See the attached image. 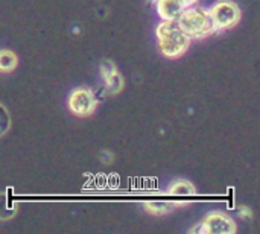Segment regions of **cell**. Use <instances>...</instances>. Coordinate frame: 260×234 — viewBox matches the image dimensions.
<instances>
[{
  "mask_svg": "<svg viewBox=\"0 0 260 234\" xmlns=\"http://www.w3.org/2000/svg\"><path fill=\"white\" fill-rule=\"evenodd\" d=\"M155 37L161 55L171 59L183 56L192 43V38L178 26L177 21H161L155 29Z\"/></svg>",
  "mask_w": 260,
  "mask_h": 234,
  "instance_id": "obj_1",
  "label": "cell"
},
{
  "mask_svg": "<svg viewBox=\"0 0 260 234\" xmlns=\"http://www.w3.org/2000/svg\"><path fill=\"white\" fill-rule=\"evenodd\" d=\"M177 23L192 40H203L215 34L209 9L201 6L193 5L190 8L183 9V12L177 18Z\"/></svg>",
  "mask_w": 260,
  "mask_h": 234,
  "instance_id": "obj_2",
  "label": "cell"
},
{
  "mask_svg": "<svg viewBox=\"0 0 260 234\" xmlns=\"http://www.w3.org/2000/svg\"><path fill=\"white\" fill-rule=\"evenodd\" d=\"M215 32H222L235 27L242 17V11L239 5L233 0H218L209 9Z\"/></svg>",
  "mask_w": 260,
  "mask_h": 234,
  "instance_id": "obj_3",
  "label": "cell"
},
{
  "mask_svg": "<svg viewBox=\"0 0 260 234\" xmlns=\"http://www.w3.org/2000/svg\"><path fill=\"white\" fill-rule=\"evenodd\" d=\"M236 231V222L222 212H210L203 222L189 230L190 234H235Z\"/></svg>",
  "mask_w": 260,
  "mask_h": 234,
  "instance_id": "obj_4",
  "label": "cell"
},
{
  "mask_svg": "<svg viewBox=\"0 0 260 234\" xmlns=\"http://www.w3.org/2000/svg\"><path fill=\"white\" fill-rule=\"evenodd\" d=\"M98 104H99L98 97L87 87L73 88L67 97V107H69L70 113L78 116V117L91 116L96 111Z\"/></svg>",
  "mask_w": 260,
  "mask_h": 234,
  "instance_id": "obj_5",
  "label": "cell"
},
{
  "mask_svg": "<svg viewBox=\"0 0 260 234\" xmlns=\"http://www.w3.org/2000/svg\"><path fill=\"white\" fill-rule=\"evenodd\" d=\"M101 76L105 85V91L111 96L119 94L123 87H125V79L122 76V73L119 72L117 65L111 61V59H105L101 62Z\"/></svg>",
  "mask_w": 260,
  "mask_h": 234,
  "instance_id": "obj_6",
  "label": "cell"
},
{
  "mask_svg": "<svg viewBox=\"0 0 260 234\" xmlns=\"http://www.w3.org/2000/svg\"><path fill=\"white\" fill-rule=\"evenodd\" d=\"M155 6L161 21H177V18L184 9L178 0H157Z\"/></svg>",
  "mask_w": 260,
  "mask_h": 234,
  "instance_id": "obj_7",
  "label": "cell"
},
{
  "mask_svg": "<svg viewBox=\"0 0 260 234\" xmlns=\"http://www.w3.org/2000/svg\"><path fill=\"white\" fill-rule=\"evenodd\" d=\"M168 193L172 196H193V195H197V189H195L193 183H190L187 180H177L169 186Z\"/></svg>",
  "mask_w": 260,
  "mask_h": 234,
  "instance_id": "obj_8",
  "label": "cell"
},
{
  "mask_svg": "<svg viewBox=\"0 0 260 234\" xmlns=\"http://www.w3.org/2000/svg\"><path fill=\"white\" fill-rule=\"evenodd\" d=\"M18 65V56L9 49H0V73H11Z\"/></svg>",
  "mask_w": 260,
  "mask_h": 234,
  "instance_id": "obj_9",
  "label": "cell"
},
{
  "mask_svg": "<svg viewBox=\"0 0 260 234\" xmlns=\"http://www.w3.org/2000/svg\"><path fill=\"white\" fill-rule=\"evenodd\" d=\"M175 206H177V203H171V201H146L145 203L146 212L154 215V216L168 215L174 210Z\"/></svg>",
  "mask_w": 260,
  "mask_h": 234,
  "instance_id": "obj_10",
  "label": "cell"
},
{
  "mask_svg": "<svg viewBox=\"0 0 260 234\" xmlns=\"http://www.w3.org/2000/svg\"><path fill=\"white\" fill-rule=\"evenodd\" d=\"M11 128V117L8 114V110L0 104V137H3Z\"/></svg>",
  "mask_w": 260,
  "mask_h": 234,
  "instance_id": "obj_11",
  "label": "cell"
},
{
  "mask_svg": "<svg viewBox=\"0 0 260 234\" xmlns=\"http://www.w3.org/2000/svg\"><path fill=\"white\" fill-rule=\"evenodd\" d=\"M238 215H239L241 219H251V218H253V212H251V209L247 207V206H241L239 210H238Z\"/></svg>",
  "mask_w": 260,
  "mask_h": 234,
  "instance_id": "obj_12",
  "label": "cell"
},
{
  "mask_svg": "<svg viewBox=\"0 0 260 234\" xmlns=\"http://www.w3.org/2000/svg\"><path fill=\"white\" fill-rule=\"evenodd\" d=\"M181 5H183V8L186 9V8H190V6H193V5H197L198 3V0H178Z\"/></svg>",
  "mask_w": 260,
  "mask_h": 234,
  "instance_id": "obj_13",
  "label": "cell"
},
{
  "mask_svg": "<svg viewBox=\"0 0 260 234\" xmlns=\"http://www.w3.org/2000/svg\"><path fill=\"white\" fill-rule=\"evenodd\" d=\"M146 2H148V3H155L157 0H146Z\"/></svg>",
  "mask_w": 260,
  "mask_h": 234,
  "instance_id": "obj_14",
  "label": "cell"
}]
</instances>
